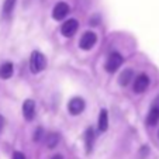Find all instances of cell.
Instances as JSON below:
<instances>
[{
    "label": "cell",
    "instance_id": "cell-1",
    "mask_svg": "<svg viewBox=\"0 0 159 159\" xmlns=\"http://www.w3.org/2000/svg\"><path fill=\"white\" fill-rule=\"evenodd\" d=\"M47 66V59H45L44 54L39 51H34L30 58V69L33 73H39L45 69Z\"/></svg>",
    "mask_w": 159,
    "mask_h": 159
},
{
    "label": "cell",
    "instance_id": "cell-2",
    "mask_svg": "<svg viewBox=\"0 0 159 159\" xmlns=\"http://www.w3.org/2000/svg\"><path fill=\"white\" fill-rule=\"evenodd\" d=\"M123 62H124V58L121 57L118 52H113V54H110V57H108L104 68H106V70H107L108 73H114L116 70L123 65Z\"/></svg>",
    "mask_w": 159,
    "mask_h": 159
},
{
    "label": "cell",
    "instance_id": "cell-3",
    "mask_svg": "<svg viewBox=\"0 0 159 159\" xmlns=\"http://www.w3.org/2000/svg\"><path fill=\"white\" fill-rule=\"evenodd\" d=\"M96 41H97L96 34L92 33V31H87V33H84L83 35H82L80 41H79V47H80L82 49H84V51H89V49H92L94 47Z\"/></svg>",
    "mask_w": 159,
    "mask_h": 159
},
{
    "label": "cell",
    "instance_id": "cell-4",
    "mask_svg": "<svg viewBox=\"0 0 159 159\" xmlns=\"http://www.w3.org/2000/svg\"><path fill=\"white\" fill-rule=\"evenodd\" d=\"M149 86V76L145 73H139L134 80V92L135 93H144Z\"/></svg>",
    "mask_w": 159,
    "mask_h": 159
},
{
    "label": "cell",
    "instance_id": "cell-5",
    "mask_svg": "<svg viewBox=\"0 0 159 159\" xmlns=\"http://www.w3.org/2000/svg\"><path fill=\"white\" fill-rule=\"evenodd\" d=\"M68 110L72 116H78L80 114L82 111L84 110V100L82 97H73L70 99V102L68 103Z\"/></svg>",
    "mask_w": 159,
    "mask_h": 159
},
{
    "label": "cell",
    "instance_id": "cell-6",
    "mask_svg": "<svg viewBox=\"0 0 159 159\" xmlns=\"http://www.w3.org/2000/svg\"><path fill=\"white\" fill-rule=\"evenodd\" d=\"M68 13H69V6L63 2H59L58 4H55L54 10H52V17L54 20H62L68 16Z\"/></svg>",
    "mask_w": 159,
    "mask_h": 159
},
{
    "label": "cell",
    "instance_id": "cell-7",
    "mask_svg": "<svg viewBox=\"0 0 159 159\" xmlns=\"http://www.w3.org/2000/svg\"><path fill=\"white\" fill-rule=\"evenodd\" d=\"M78 20H75V18H70V20L65 21L62 24V28H61V31H62V34L65 37H72L73 34L78 31Z\"/></svg>",
    "mask_w": 159,
    "mask_h": 159
},
{
    "label": "cell",
    "instance_id": "cell-8",
    "mask_svg": "<svg viewBox=\"0 0 159 159\" xmlns=\"http://www.w3.org/2000/svg\"><path fill=\"white\" fill-rule=\"evenodd\" d=\"M23 116H24V118L27 121H31L34 118V116H35V103L31 99L25 100L23 103Z\"/></svg>",
    "mask_w": 159,
    "mask_h": 159
},
{
    "label": "cell",
    "instance_id": "cell-9",
    "mask_svg": "<svg viewBox=\"0 0 159 159\" xmlns=\"http://www.w3.org/2000/svg\"><path fill=\"white\" fill-rule=\"evenodd\" d=\"M93 144H94V131L92 127L84 131V147H86V153H90L93 149Z\"/></svg>",
    "mask_w": 159,
    "mask_h": 159
},
{
    "label": "cell",
    "instance_id": "cell-10",
    "mask_svg": "<svg viewBox=\"0 0 159 159\" xmlns=\"http://www.w3.org/2000/svg\"><path fill=\"white\" fill-rule=\"evenodd\" d=\"M14 72V66L11 62H4L0 65V78L2 79H10Z\"/></svg>",
    "mask_w": 159,
    "mask_h": 159
},
{
    "label": "cell",
    "instance_id": "cell-11",
    "mask_svg": "<svg viewBox=\"0 0 159 159\" xmlns=\"http://www.w3.org/2000/svg\"><path fill=\"white\" fill-rule=\"evenodd\" d=\"M159 123V107L156 106H152L148 113V117H147V124L148 125H156Z\"/></svg>",
    "mask_w": 159,
    "mask_h": 159
},
{
    "label": "cell",
    "instance_id": "cell-12",
    "mask_svg": "<svg viewBox=\"0 0 159 159\" xmlns=\"http://www.w3.org/2000/svg\"><path fill=\"white\" fill-rule=\"evenodd\" d=\"M134 79V72H132L131 69H125L121 72L120 78H118V83L121 84V86H127V84H129V82Z\"/></svg>",
    "mask_w": 159,
    "mask_h": 159
},
{
    "label": "cell",
    "instance_id": "cell-13",
    "mask_svg": "<svg viewBox=\"0 0 159 159\" xmlns=\"http://www.w3.org/2000/svg\"><path fill=\"white\" fill-rule=\"evenodd\" d=\"M107 128H108V114H107V110L103 108L99 116V129L102 132H104L107 131Z\"/></svg>",
    "mask_w": 159,
    "mask_h": 159
},
{
    "label": "cell",
    "instance_id": "cell-14",
    "mask_svg": "<svg viewBox=\"0 0 159 159\" xmlns=\"http://www.w3.org/2000/svg\"><path fill=\"white\" fill-rule=\"evenodd\" d=\"M45 141H47V147L48 148H55L59 142V135L55 134V132H51V134L45 135Z\"/></svg>",
    "mask_w": 159,
    "mask_h": 159
},
{
    "label": "cell",
    "instance_id": "cell-15",
    "mask_svg": "<svg viewBox=\"0 0 159 159\" xmlns=\"http://www.w3.org/2000/svg\"><path fill=\"white\" fill-rule=\"evenodd\" d=\"M16 2L17 0H4V4H3V13L4 16H10L13 13L16 7Z\"/></svg>",
    "mask_w": 159,
    "mask_h": 159
},
{
    "label": "cell",
    "instance_id": "cell-16",
    "mask_svg": "<svg viewBox=\"0 0 159 159\" xmlns=\"http://www.w3.org/2000/svg\"><path fill=\"white\" fill-rule=\"evenodd\" d=\"M42 137H44V131H42V128H38L35 132H34V141H39Z\"/></svg>",
    "mask_w": 159,
    "mask_h": 159
},
{
    "label": "cell",
    "instance_id": "cell-17",
    "mask_svg": "<svg viewBox=\"0 0 159 159\" xmlns=\"http://www.w3.org/2000/svg\"><path fill=\"white\" fill-rule=\"evenodd\" d=\"M13 159H25V155L24 153H21V152H14L13 153Z\"/></svg>",
    "mask_w": 159,
    "mask_h": 159
},
{
    "label": "cell",
    "instance_id": "cell-18",
    "mask_svg": "<svg viewBox=\"0 0 159 159\" xmlns=\"http://www.w3.org/2000/svg\"><path fill=\"white\" fill-rule=\"evenodd\" d=\"M4 128V118L0 116V132H2V129Z\"/></svg>",
    "mask_w": 159,
    "mask_h": 159
},
{
    "label": "cell",
    "instance_id": "cell-19",
    "mask_svg": "<svg viewBox=\"0 0 159 159\" xmlns=\"http://www.w3.org/2000/svg\"><path fill=\"white\" fill-rule=\"evenodd\" d=\"M147 152H149V148H148V147H144V148H142V149H141V155L144 156Z\"/></svg>",
    "mask_w": 159,
    "mask_h": 159
},
{
    "label": "cell",
    "instance_id": "cell-20",
    "mask_svg": "<svg viewBox=\"0 0 159 159\" xmlns=\"http://www.w3.org/2000/svg\"><path fill=\"white\" fill-rule=\"evenodd\" d=\"M51 159H63V158H62V156H61V155H55V156H52Z\"/></svg>",
    "mask_w": 159,
    "mask_h": 159
},
{
    "label": "cell",
    "instance_id": "cell-21",
    "mask_svg": "<svg viewBox=\"0 0 159 159\" xmlns=\"http://www.w3.org/2000/svg\"><path fill=\"white\" fill-rule=\"evenodd\" d=\"M158 137H159V132H158Z\"/></svg>",
    "mask_w": 159,
    "mask_h": 159
}]
</instances>
